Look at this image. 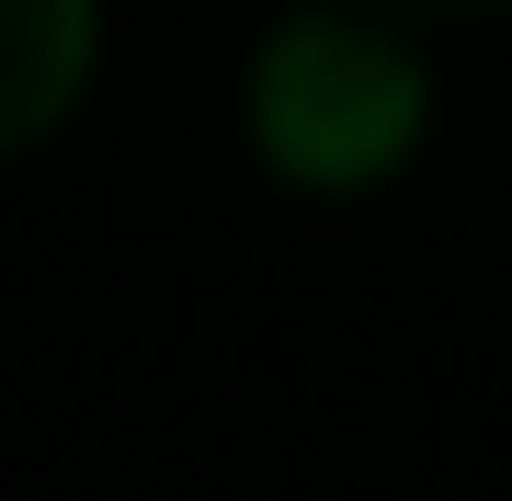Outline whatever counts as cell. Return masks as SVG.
Instances as JSON below:
<instances>
[{
  "instance_id": "cell-3",
  "label": "cell",
  "mask_w": 512,
  "mask_h": 501,
  "mask_svg": "<svg viewBox=\"0 0 512 501\" xmlns=\"http://www.w3.org/2000/svg\"><path fill=\"white\" fill-rule=\"evenodd\" d=\"M387 23H501L512 0H376Z\"/></svg>"
},
{
  "instance_id": "cell-1",
  "label": "cell",
  "mask_w": 512,
  "mask_h": 501,
  "mask_svg": "<svg viewBox=\"0 0 512 501\" xmlns=\"http://www.w3.org/2000/svg\"><path fill=\"white\" fill-rule=\"evenodd\" d=\"M251 137L285 183L365 194L421 137V57L376 12H296L251 57Z\"/></svg>"
},
{
  "instance_id": "cell-2",
  "label": "cell",
  "mask_w": 512,
  "mask_h": 501,
  "mask_svg": "<svg viewBox=\"0 0 512 501\" xmlns=\"http://www.w3.org/2000/svg\"><path fill=\"white\" fill-rule=\"evenodd\" d=\"M92 80V0H0V160L69 126Z\"/></svg>"
}]
</instances>
